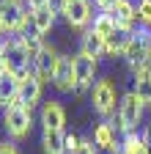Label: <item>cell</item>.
I'll list each match as a JSON object with an SVG mask.
<instances>
[{"mask_svg":"<svg viewBox=\"0 0 151 154\" xmlns=\"http://www.w3.org/2000/svg\"><path fill=\"white\" fill-rule=\"evenodd\" d=\"M69 154H96V143L88 140V138H83V140H80V146L74 149V151H69Z\"/></svg>","mask_w":151,"mask_h":154,"instance_id":"d4e9b609","label":"cell"},{"mask_svg":"<svg viewBox=\"0 0 151 154\" xmlns=\"http://www.w3.org/2000/svg\"><path fill=\"white\" fill-rule=\"evenodd\" d=\"M124 61H126L132 74L151 66V28L148 25H140V22L135 25L132 38H129V47L124 52Z\"/></svg>","mask_w":151,"mask_h":154,"instance_id":"6da1fadb","label":"cell"},{"mask_svg":"<svg viewBox=\"0 0 151 154\" xmlns=\"http://www.w3.org/2000/svg\"><path fill=\"white\" fill-rule=\"evenodd\" d=\"M110 14H113L118 28L135 30V25H137V6L132 3V0H116V6L110 8Z\"/></svg>","mask_w":151,"mask_h":154,"instance_id":"8fae6325","label":"cell"},{"mask_svg":"<svg viewBox=\"0 0 151 154\" xmlns=\"http://www.w3.org/2000/svg\"><path fill=\"white\" fill-rule=\"evenodd\" d=\"M6 72V42H0V74Z\"/></svg>","mask_w":151,"mask_h":154,"instance_id":"f546056e","label":"cell"},{"mask_svg":"<svg viewBox=\"0 0 151 154\" xmlns=\"http://www.w3.org/2000/svg\"><path fill=\"white\" fill-rule=\"evenodd\" d=\"M6 33H8V30L3 28V22H0V42H3V36H6Z\"/></svg>","mask_w":151,"mask_h":154,"instance_id":"d6a6232c","label":"cell"},{"mask_svg":"<svg viewBox=\"0 0 151 154\" xmlns=\"http://www.w3.org/2000/svg\"><path fill=\"white\" fill-rule=\"evenodd\" d=\"M96 66H99V58L93 55H85V52H77L74 55V91L83 94L85 88L93 85V80H96Z\"/></svg>","mask_w":151,"mask_h":154,"instance_id":"52a82bcc","label":"cell"},{"mask_svg":"<svg viewBox=\"0 0 151 154\" xmlns=\"http://www.w3.org/2000/svg\"><path fill=\"white\" fill-rule=\"evenodd\" d=\"M143 102H140V96L135 91H126L121 99H118V110H116V119H118V129L121 132H135V127L140 124L143 119Z\"/></svg>","mask_w":151,"mask_h":154,"instance_id":"5b68a950","label":"cell"},{"mask_svg":"<svg viewBox=\"0 0 151 154\" xmlns=\"http://www.w3.org/2000/svg\"><path fill=\"white\" fill-rule=\"evenodd\" d=\"M132 91L140 96V102H143L146 107L151 105V66L135 72V88H132Z\"/></svg>","mask_w":151,"mask_h":154,"instance_id":"ffe728a7","label":"cell"},{"mask_svg":"<svg viewBox=\"0 0 151 154\" xmlns=\"http://www.w3.org/2000/svg\"><path fill=\"white\" fill-rule=\"evenodd\" d=\"M20 38H22V47H25V52L30 55V61H33V58L41 52V47H44L41 36L36 33V30H33V33H25V30H22V33H20Z\"/></svg>","mask_w":151,"mask_h":154,"instance_id":"603a6c76","label":"cell"},{"mask_svg":"<svg viewBox=\"0 0 151 154\" xmlns=\"http://www.w3.org/2000/svg\"><path fill=\"white\" fill-rule=\"evenodd\" d=\"M137 22L151 25V0H137Z\"/></svg>","mask_w":151,"mask_h":154,"instance_id":"cb8c5ba5","label":"cell"},{"mask_svg":"<svg viewBox=\"0 0 151 154\" xmlns=\"http://www.w3.org/2000/svg\"><path fill=\"white\" fill-rule=\"evenodd\" d=\"M17 96H20V77L17 74H11L8 69L0 74V105H11Z\"/></svg>","mask_w":151,"mask_h":154,"instance_id":"e0dca14e","label":"cell"},{"mask_svg":"<svg viewBox=\"0 0 151 154\" xmlns=\"http://www.w3.org/2000/svg\"><path fill=\"white\" fill-rule=\"evenodd\" d=\"M121 154H146V140H143V135H137V132H124Z\"/></svg>","mask_w":151,"mask_h":154,"instance_id":"44dd1931","label":"cell"},{"mask_svg":"<svg viewBox=\"0 0 151 154\" xmlns=\"http://www.w3.org/2000/svg\"><path fill=\"white\" fill-rule=\"evenodd\" d=\"M91 28L96 30L99 36H104V38H107V36H110L113 30H116L118 25H116V19H113V14H110V11H99L96 17H93V22H91Z\"/></svg>","mask_w":151,"mask_h":154,"instance_id":"7402d4cb","label":"cell"},{"mask_svg":"<svg viewBox=\"0 0 151 154\" xmlns=\"http://www.w3.org/2000/svg\"><path fill=\"white\" fill-rule=\"evenodd\" d=\"M41 124H44V129H63V124H66L63 107L58 102H44V107H41Z\"/></svg>","mask_w":151,"mask_h":154,"instance_id":"2e32d148","label":"cell"},{"mask_svg":"<svg viewBox=\"0 0 151 154\" xmlns=\"http://www.w3.org/2000/svg\"><path fill=\"white\" fill-rule=\"evenodd\" d=\"M80 140L83 138H77V135H66V151H74V149L80 146Z\"/></svg>","mask_w":151,"mask_h":154,"instance_id":"4316f807","label":"cell"},{"mask_svg":"<svg viewBox=\"0 0 151 154\" xmlns=\"http://www.w3.org/2000/svg\"><path fill=\"white\" fill-rule=\"evenodd\" d=\"M55 66H58V52H55V47L44 44L41 52L33 58V72L41 77L44 83H52V74H55Z\"/></svg>","mask_w":151,"mask_h":154,"instance_id":"30bf717a","label":"cell"},{"mask_svg":"<svg viewBox=\"0 0 151 154\" xmlns=\"http://www.w3.org/2000/svg\"><path fill=\"white\" fill-rule=\"evenodd\" d=\"M80 52L93 55V58H102V55H107L104 36H99L93 28H85V30H83V38H80Z\"/></svg>","mask_w":151,"mask_h":154,"instance_id":"5bb4252c","label":"cell"},{"mask_svg":"<svg viewBox=\"0 0 151 154\" xmlns=\"http://www.w3.org/2000/svg\"><path fill=\"white\" fill-rule=\"evenodd\" d=\"M47 3H50V0H28L30 8H41V6H47Z\"/></svg>","mask_w":151,"mask_h":154,"instance_id":"1f68e13d","label":"cell"},{"mask_svg":"<svg viewBox=\"0 0 151 154\" xmlns=\"http://www.w3.org/2000/svg\"><path fill=\"white\" fill-rule=\"evenodd\" d=\"M55 14L50 6H41V8H30V25H33V30L39 33V36H47L50 30H52V25H55Z\"/></svg>","mask_w":151,"mask_h":154,"instance_id":"9a60e30c","label":"cell"},{"mask_svg":"<svg viewBox=\"0 0 151 154\" xmlns=\"http://www.w3.org/2000/svg\"><path fill=\"white\" fill-rule=\"evenodd\" d=\"M93 143L99 149H107V151H121V140L116 138V127L110 121H102L96 129H93Z\"/></svg>","mask_w":151,"mask_h":154,"instance_id":"4fadbf2b","label":"cell"},{"mask_svg":"<svg viewBox=\"0 0 151 154\" xmlns=\"http://www.w3.org/2000/svg\"><path fill=\"white\" fill-rule=\"evenodd\" d=\"M63 17H66V22H69L71 28H77V30L91 28V22H93L91 0H69V6H66Z\"/></svg>","mask_w":151,"mask_h":154,"instance_id":"ba28073f","label":"cell"},{"mask_svg":"<svg viewBox=\"0 0 151 154\" xmlns=\"http://www.w3.org/2000/svg\"><path fill=\"white\" fill-rule=\"evenodd\" d=\"M0 154H20V151H17L14 143H6V140H3V143H0Z\"/></svg>","mask_w":151,"mask_h":154,"instance_id":"f1b7e54d","label":"cell"},{"mask_svg":"<svg viewBox=\"0 0 151 154\" xmlns=\"http://www.w3.org/2000/svg\"><path fill=\"white\" fill-rule=\"evenodd\" d=\"M47 6H50L55 14H63V11H66V6H69V0H50Z\"/></svg>","mask_w":151,"mask_h":154,"instance_id":"484cf974","label":"cell"},{"mask_svg":"<svg viewBox=\"0 0 151 154\" xmlns=\"http://www.w3.org/2000/svg\"><path fill=\"white\" fill-rule=\"evenodd\" d=\"M93 6H96L99 11H110L113 6H116V0H93Z\"/></svg>","mask_w":151,"mask_h":154,"instance_id":"83f0119b","label":"cell"},{"mask_svg":"<svg viewBox=\"0 0 151 154\" xmlns=\"http://www.w3.org/2000/svg\"><path fill=\"white\" fill-rule=\"evenodd\" d=\"M143 140H146V154H151V124H148L146 132H143Z\"/></svg>","mask_w":151,"mask_h":154,"instance_id":"4dcf8cb0","label":"cell"},{"mask_svg":"<svg viewBox=\"0 0 151 154\" xmlns=\"http://www.w3.org/2000/svg\"><path fill=\"white\" fill-rule=\"evenodd\" d=\"M91 105L102 119L116 113V85H113V80H96L91 85Z\"/></svg>","mask_w":151,"mask_h":154,"instance_id":"8992f818","label":"cell"},{"mask_svg":"<svg viewBox=\"0 0 151 154\" xmlns=\"http://www.w3.org/2000/svg\"><path fill=\"white\" fill-rule=\"evenodd\" d=\"M52 85L58 91H74V58L71 55H58V66L52 74Z\"/></svg>","mask_w":151,"mask_h":154,"instance_id":"9c48e42d","label":"cell"},{"mask_svg":"<svg viewBox=\"0 0 151 154\" xmlns=\"http://www.w3.org/2000/svg\"><path fill=\"white\" fill-rule=\"evenodd\" d=\"M3 42H6V69H8L11 74H17L20 80H25V77L33 72V61H30V55H28L25 47H22L20 33L6 36Z\"/></svg>","mask_w":151,"mask_h":154,"instance_id":"3957f363","label":"cell"},{"mask_svg":"<svg viewBox=\"0 0 151 154\" xmlns=\"http://www.w3.org/2000/svg\"><path fill=\"white\" fill-rule=\"evenodd\" d=\"M3 127H6V132H8L11 140L28 138V132H30V127H33V113H30V107L22 102V96H17L11 105H6Z\"/></svg>","mask_w":151,"mask_h":154,"instance_id":"7a4b0ae2","label":"cell"},{"mask_svg":"<svg viewBox=\"0 0 151 154\" xmlns=\"http://www.w3.org/2000/svg\"><path fill=\"white\" fill-rule=\"evenodd\" d=\"M41 77L36 74V72H30L25 80H20V96H22V102L28 105V107H33L36 102L41 99Z\"/></svg>","mask_w":151,"mask_h":154,"instance_id":"7c38bea8","label":"cell"},{"mask_svg":"<svg viewBox=\"0 0 151 154\" xmlns=\"http://www.w3.org/2000/svg\"><path fill=\"white\" fill-rule=\"evenodd\" d=\"M28 0H0V22L8 33H22L30 22Z\"/></svg>","mask_w":151,"mask_h":154,"instance_id":"277c9868","label":"cell"},{"mask_svg":"<svg viewBox=\"0 0 151 154\" xmlns=\"http://www.w3.org/2000/svg\"><path fill=\"white\" fill-rule=\"evenodd\" d=\"M41 146H44V154H69L66 151V135H63V129H44Z\"/></svg>","mask_w":151,"mask_h":154,"instance_id":"d6986e66","label":"cell"},{"mask_svg":"<svg viewBox=\"0 0 151 154\" xmlns=\"http://www.w3.org/2000/svg\"><path fill=\"white\" fill-rule=\"evenodd\" d=\"M129 38H132V30H124V28H116L107 38H104V47H107V55H124L126 47H129Z\"/></svg>","mask_w":151,"mask_h":154,"instance_id":"ac0fdd59","label":"cell"}]
</instances>
